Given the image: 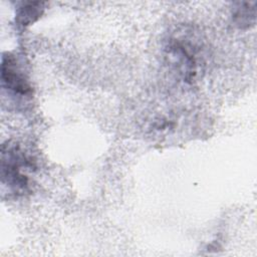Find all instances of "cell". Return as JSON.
Returning <instances> with one entry per match:
<instances>
[{
    "instance_id": "cell-1",
    "label": "cell",
    "mask_w": 257,
    "mask_h": 257,
    "mask_svg": "<svg viewBox=\"0 0 257 257\" xmlns=\"http://www.w3.org/2000/svg\"><path fill=\"white\" fill-rule=\"evenodd\" d=\"M34 169L32 159L17 144L6 142L1 148V184L15 197L30 190L28 174Z\"/></svg>"
},
{
    "instance_id": "cell-2",
    "label": "cell",
    "mask_w": 257,
    "mask_h": 257,
    "mask_svg": "<svg viewBox=\"0 0 257 257\" xmlns=\"http://www.w3.org/2000/svg\"><path fill=\"white\" fill-rule=\"evenodd\" d=\"M167 57L186 82H193L203 64L202 44L191 31H182L170 37Z\"/></svg>"
},
{
    "instance_id": "cell-3",
    "label": "cell",
    "mask_w": 257,
    "mask_h": 257,
    "mask_svg": "<svg viewBox=\"0 0 257 257\" xmlns=\"http://www.w3.org/2000/svg\"><path fill=\"white\" fill-rule=\"evenodd\" d=\"M1 82L2 87L15 96L30 97L32 94V87L28 78L19 66L15 55L9 52L2 56Z\"/></svg>"
},
{
    "instance_id": "cell-4",
    "label": "cell",
    "mask_w": 257,
    "mask_h": 257,
    "mask_svg": "<svg viewBox=\"0 0 257 257\" xmlns=\"http://www.w3.org/2000/svg\"><path fill=\"white\" fill-rule=\"evenodd\" d=\"M44 2H22L16 8L15 23L21 28L34 23L44 12Z\"/></svg>"
},
{
    "instance_id": "cell-5",
    "label": "cell",
    "mask_w": 257,
    "mask_h": 257,
    "mask_svg": "<svg viewBox=\"0 0 257 257\" xmlns=\"http://www.w3.org/2000/svg\"><path fill=\"white\" fill-rule=\"evenodd\" d=\"M256 2H237L233 5L232 20L234 24L241 28H249L255 23Z\"/></svg>"
}]
</instances>
